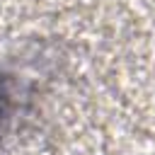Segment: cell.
<instances>
[{
	"mask_svg": "<svg viewBox=\"0 0 155 155\" xmlns=\"http://www.w3.org/2000/svg\"><path fill=\"white\" fill-rule=\"evenodd\" d=\"M2 99H5V90H2V80H0V107H2Z\"/></svg>",
	"mask_w": 155,
	"mask_h": 155,
	"instance_id": "6da1fadb",
	"label": "cell"
}]
</instances>
